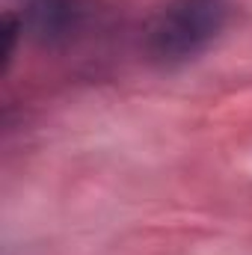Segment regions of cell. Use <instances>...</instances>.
I'll use <instances>...</instances> for the list:
<instances>
[{"instance_id":"obj_2","label":"cell","mask_w":252,"mask_h":255,"mask_svg":"<svg viewBox=\"0 0 252 255\" xmlns=\"http://www.w3.org/2000/svg\"><path fill=\"white\" fill-rule=\"evenodd\" d=\"M24 33L39 45H63L83 24V6L77 0H30L24 15Z\"/></svg>"},{"instance_id":"obj_3","label":"cell","mask_w":252,"mask_h":255,"mask_svg":"<svg viewBox=\"0 0 252 255\" xmlns=\"http://www.w3.org/2000/svg\"><path fill=\"white\" fill-rule=\"evenodd\" d=\"M24 33V21L18 15H3V36H6V48H3V71L9 68L12 57H15V45H18V36Z\"/></svg>"},{"instance_id":"obj_1","label":"cell","mask_w":252,"mask_h":255,"mask_svg":"<svg viewBox=\"0 0 252 255\" xmlns=\"http://www.w3.org/2000/svg\"><path fill=\"white\" fill-rule=\"evenodd\" d=\"M232 18V0H169L145 30V54L160 65H181L205 54Z\"/></svg>"}]
</instances>
